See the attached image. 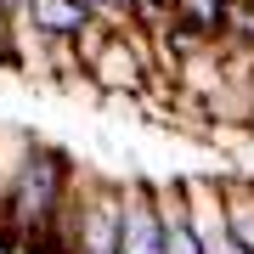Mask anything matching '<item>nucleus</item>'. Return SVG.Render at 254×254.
I'll return each mask as SVG.
<instances>
[{
  "label": "nucleus",
  "instance_id": "7ed1b4c3",
  "mask_svg": "<svg viewBox=\"0 0 254 254\" xmlns=\"http://www.w3.org/2000/svg\"><path fill=\"white\" fill-rule=\"evenodd\" d=\"M119 209H125V181L79 170V232H73V254H113L119 249Z\"/></svg>",
  "mask_w": 254,
  "mask_h": 254
},
{
  "label": "nucleus",
  "instance_id": "20e7f679",
  "mask_svg": "<svg viewBox=\"0 0 254 254\" xmlns=\"http://www.w3.org/2000/svg\"><path fill=\"white\" fill-rule=\"evenodd\" d=\"M113 254H164V215H158V181H125L119 209V249Z\"/></svg>",
  "mask_w": 254,
  "mask_h": 254
},
{
  "label": "nucleus",
  "instance_id": "9b49d317",
  "mask_svg": "<svg viewBox=\"0 0 254 254\" xmlns=\"http://www.w3.org/2000/svg\"><path fill=\"white\" fill-rule=\"evenodd\" d=\"M249 130H254V113H249Z\"/></svg>",
  "mask_w": 254,
  "mask_h": 254
},
{
  "label": "nucleus",
  "instance_id": "0eeeda50",
  "mask_svg": "<svg viewBox=\"0 0 254 254\" xmlns=\"http://www.w3.org/2000/svg\"><path fill=\"white\" fill-rule=\"evenodd\" d=\"M226 11H232V0H170V23L198 34V40L226 34Z\"/></svg>",
  "mask_w": 254,
  "mask_h": 254
},
{
  "label": "nucleus",
  "instance_id": "6e6552de",
  "mask_svg": "<svg viewBox=\"0 0 254 254\" xmlns=\"http://www.w3.org/2000/svg\"><path fill=\"white\" fill-rule=\"evenodd\" d=\"M220 198H226V226L243 243V254H254V181L249 175H232L220 181Z\"/></svg>",
  "mask_w": 254,
  "mask_h": 254
},
{
  "label": "nucleus",
  "instance_id": "39448f33",
  "mask_svg": "<svg viewBox=\"0 0 254 254\" xmlns=\"http://www.w3.org/2000/svg\"><path fill=\"white\" fill-rule=\"evenodd\" d=\"M158 215H164V254H203L192 198H187V175L181 181H158Z\"/></svg>",
  "mask_w": 254,
  "mask_h": 254
},
{
  "label": "nucleus",
  "instance_id": "1a4fd4ad",
  "mask_svg": "<svg viewBox=\"0 0 254 254\" xmlns=\"http://www.w3.org/2000/svg\"><path fill=\"white\" fill-rule=\"evenodd\" d=\"M226 46H254V0H232V11H226Z\"/></svg>",
  "mask_w": 254,
  "mask_h": 254
},
{
  "label": "nucleus",
  "instance_id": "9d476101",
  "mask_svg": "<svg viewBox=\"0 0 254 254\" xmlns=\"http://www.w3.org/2000/svg\"><path fill=\"white\" fill-rule=\"evenodd\" d=\"M113 6H119V17H125V23H130V11H136V6H141V0H113Z\"/></svg>",
  "mask_w": 254,
  "mask_h": 254
},
{
  "label": "nucleus",
  "instance_id": "423d86ee",
  "mask_svg": "<svg viewBox=\"0 0 254 254\" xmlns=\"http://www.w3.org/2000/svg\"><path fill=\"white\" fill-rule=\"evenodd\" d=\"M91 17L96 11H85L79 0H28L17 23L28 28V34H40V40H73Z\"/></svg>",
  "mask_w": 254,
  "mask_h": 254
},
{
  "label": "nucleus",
  "instance_id": "f257e3e1",
  "mask_svg": "<svg viewBox=\"0 0 254 254\" xmlns=\"http://www.w3.org/2000/svg\"><path fill=\"white\" fill-rule=\"evenodd\" d=\"M73 181V158L63 153V147L40 141L34 153H28L23 175L11 181L6 203H0V243H6L11 254H28L46 243L51 220H57V203H63V192Z\"/></svg>",
  "mask_w": 254,
  "mask_h": 254
},
{
  "label": "nucleus",
  "instance_id": "f03ea898",
  "mask_svg": "<svg viewBox=\"0 0 254 254\" xmlns=\"http://www.w3.org/2000/svg\"><path fill=\"white\" fill-rule=\"evenodd\" d=\"M153 68H158L153 34H147V28H136V23H119L113 34L102 40V51L85 63V79H91L102 96H147Z\"/></svg>",
  "mask_w": 254,
  "mask_h": 254
},
{
  "label": "nucleus",
  "instance_id": "f8f14e48",
  "mask_svg": "<svg viewBox=\"0 0 254 254\" xmlns=\"http://www.w3.org/2000/svg\"><path fill=\"white\" fill-rule=\"evenodd\" d=\"M164 6H170V0H164Z\"/></svg>",
  "mask_w": 254,
  "mask_h": 254
}]
</instances>
